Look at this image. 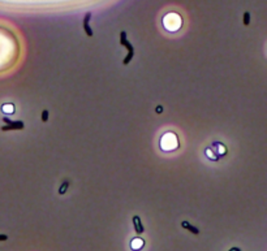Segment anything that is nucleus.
<instances>
[{
	"label": "nucleus",
	"mask_w": 267,
	"mask_h": 251,
	"mask_svg": "<svg viewBox=\"0 0 267 251\" xmlns=\"http://www.w3.org/2000/svg\"><path fill=\"white\" fill-rule=\"evenodd\" d=\"M160 148L163 151H172V150H176L179 147V141H177V137L173 133H165L160 139Z\"/></svg>",
	"instance_id": "1"
},
{
	"label": "nucleus",
	"mask_w": 267,
	"mask_h": 251,
	"mask_svg": "<svg viewBox=\"0 0 267 251\" xmlns=\"http://www.w3.org/2000/svg\"><path fill=\"white\" fill-rule=\"evenodd\" d=\"M120 44H122L126 50H128V55H126V57L122 60V64H124V65H128V64L132 61V59H133V56H134V48H133L132 43L126 39V33H125V31H121V33H120Z\"/></svg>",
	"instance_id": "2"
},
{
	"label": "nucleus",
	"mask_w": 267,
	"mask_h": 251,
	"mask_svg": "<svg viewBox=\"0 0 267 251\" xmlns=\"http://www.w3.org/2000/svg\"><path fill=\"white\" fill-rule=\"evenodd\" d=\"M3 121L5 122L7 125L5 126L2 128L3 132H9V130H22V129L25 128V125L22 121H11L7 117H3Z\"/></svg>",
	"instance_id": "3"
},
{
	"label": "nucleus",
	"mask_w": 267,
	"mask_h": 251,
	"mask_svg": "<svg viewBox=\"0 0 267 251\" xmlns=\"http://www.w3.org/2000/svg\"><path fill=\"white\" fill-rule=\"evenodd\" d=\"M211 151H214V155H215V156L218 158V160H219V158H222L223 155L227 154V147L224 145H222L220 142H214Z\"/></svg>",
	"instance_id": "4"
},
{
	"label": "nucleus",
	"mask_w": 267,
	"mask_h": 251,
	"mask_svg": "<svg viewBox=\"0 0 267 251\" xmlns=\"http://www.w3.org/2000/svg\"><path fill=\"white\" fill-rule=\"evenodd\" d=\"M133 225H134V230H135L137 234H142V233L145 232V228H143L139 216H134V217H133Z\"/></svg>",
	"instance_id": "5"
},
{
	"label": "nucleus",
	"mask_w": 267,
	"mask_h": 251,
	"mask_svg": "<svg viewBox=\"0 0 267 251\" xmlns=\"http://www.w3.org/2000/svg\"><path fill=\"white\" fill-rule=\"evenodd\" d=\"M90 18H91V13H86V15H85V18H84V30H85V33H86L87 37H93V35H94V34H93V30H91L90 25H89Z\"/></svg>",
	"instance_id": "6"
},
{
	"label": "nucleus",
	"mask_w": 267,
	"mask_h": 251,
	"mask_svg": "<svg viewBox=\"0 0 267 251\" xmlns=\"http://www.w3.org/2000/svg\"><path fill=\"white\" fill-rule=\"evenodd\" d=\"M143 246H145V241L141 240V238H133V240L130 241V249L134 251L141 250Z\"/></svg>",
	"instance_id": "7"
},
{
	"label": "nucleus",
	"mask_w": 267,
	"mask_h": 251,
	"mask_svg": "<svg viewBox=\"0 0 267 251\" xmlns=\"http://www.w3.org/2000/svg\"><path fill=\"white\" fill-rule=\"evenodd\" d=\"M181 227L184 228V229H186V230H189L190 233H193V234H199V230H198V228H195V227H193L192 224H189L188 221H182L181 223Z\"/></svg>",
	"instance_id": "8"
},
{
	"label": "nucleus",
	"mask_w": 267,
	"mask_h": 251,
	"mask_svg": "<svg viewBox=\"0 0 267 251\" xmlns=\"http://www.w3.org/2000/svg\"><path fill=\"white\" fill-rule=\"evenodd\" d=\"M68 187H69V181H68V180H65L64 182H63V185L60 186V189H59V194H60V195H63V194L67 193Z\"/></svg>",
	"instance_id": "9"
},
{
	"label": "nucleus",
	"mask_w": 267,
	"mask_h": 251,
	"mask_svg": "<svg viewBox=\"0 0 267 251\" xmlns=\"http://www.w3.org/2000/svg\"><path fill=\"white\" fill-rule=\"evenodd\" d=\"M2 109L4 113H13L15 112V107H13V104H4Z\"/></svg>",
	"instance_id": "10"
},
{
	"label": "nucleus",
	"mask_w": 267,
	"mask_h": 251,
	"mask_svg": "<svg viewBox=\"0 0 267 251\" xmlns=\"http://www.w3.org/2000/svg\"><path fill=\"white\" fill-rule=\"evenodd\" d=\"M205 152H206L207 158H209L210 160H212V161H218V158H216V156H215V155H214L212 152H211V150H210V147H209V148H206V151H205Z\"/></svg>",
	"instance_id": "11"
},
{
	"label": "nucleus",
	"mask_w": 267,
	"mask_h": 251,
	"mask_svg": "<svg viewBox=\"0 0 267 251\" xmlns=\"http://www.w3.org/2000/svg\"><path fill=\"white\" fill-rule=\"evenodd\" d=\"M249 24H250V13H249V12H245L244 13V25L248 26Z\"/></svg>",
	"instance_id": "12"
},
{
	"label": "nucleus",
	"mask_w": 267,
	"mask_h": 251,
	"mask_svg": "<svg viewBox=\"0 0 267 251\" xmlns=\"http://www.w3.org/2000/svg\"><path fill=\"white\" fill-rule=\"evenodd\" d=\"M47 120H48V111L45 109L42 112V121H43V122H46Z\"/></svg>",
	"instance_id": "13"
},
{
	"label": "nucleus",
	"mask_w": 267,
	"mask_h": 251,
	"mask_svg": "<svg viewBox=\"0 0 267 251\" xmlns=\"http://www.w3.org/2000/svg\"><path fill=\"white\" fill-rule=\"evenodd\" d=\"M7 240H8V236H5V234H0V242L7 241Z\"/></svg>",
	"instance_id": "14"
},
{
	"label": "nucleus",
	"mask_w": 267,
	"mask_h": 251,
	"mask_svg": "<svg viewBox=\"0 0 267 251\" xmlns=\"http://www.w3.org/2000/svg\"><path fill=\"white\" fill-rule=\"evenodd\" d=\"M162 111H163V107H162V106H158V108H156V112H158V113H160Z\"/></svg>",
	"instance_id": "15"
},
{
	"label": "nucleus",
	"mask_w": 267,
	"mask_h": 251,
	"mask_svg": "<svg viewBox=\"0 0 267 251\" xmlns=\"http://www.w3.org/2000/svg\"><path fill=\"white\" fill-rule=\"evenodd\" d=\"M228 251H241V249H239V247H232V249H229Z\"/></svg>",
	"instance_id": "16"
}]
</instances>
